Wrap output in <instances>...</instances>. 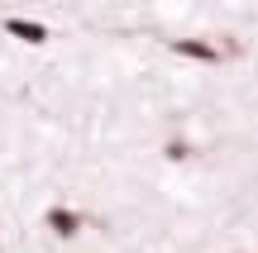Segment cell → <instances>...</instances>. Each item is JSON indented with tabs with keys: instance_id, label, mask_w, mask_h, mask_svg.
I'll use <instances>...</instances> for the list:
<instances>
[{
	"instance_id": "obj_1",
	"label": "cell",
	"mask_w": 258,
	"mask_h": 253,
	"mask_svg": "<svg viewBox=\"0 0 258 253\" xmlns=\"http://www.w3.org/2000/svg\"><path fill=\"white\" fill-rule=\"evenodd\" d=\"M167 53L186 57V62H206V67H220L230 57V48L211 43V38H167Z\"/></svg>"
},
{
	"instance_id": "obj_2",
	"label": "cell",
	"mask_w": 258,
	"mask_h": 253,
	"mask_svg": "<svg viewBox=\"0 0 258 253\" xmlns=\"http://www.w3.org/2000/svg\"><path fill=\"white\" fill-rule=\"evenodd\" d=\"M43 229H48V234H57V239H77V234H82V210H72V206H48L43 210Z\"/></svg>"
},
{
	"instance_id": "obj_3",
	"label": "cell",
	"mask_w": 258,
	"mask_h": 253,
	"mask_svg": "<svg viewBox=\"0 0 258 253\" xmlns=\"http://www.w3.org/2000/svg\"><path fill=\"white\" fill-rule=\"evenodd\" d=\"M0 29H5L10 38H19V43H34V48L53 38L43 24H38V19H24V15H5V19H0Z\"/></svg>"
},
{
	"instance_id": "obj_4",
	"label": "cell",
	"mask_w": 258,
	"mask_h": 253,
	"mask_svg": "<svg viewBox=\"0 0 258 253\" xmlns=\"http://www.w3.org/2000/svg\"><path fill=\"white\" fill-rule=\"evenodd\" d=\"M167 158H172V162H182V158H191V143H186V139H167Z\"/></svg>"
}]
</instances>
